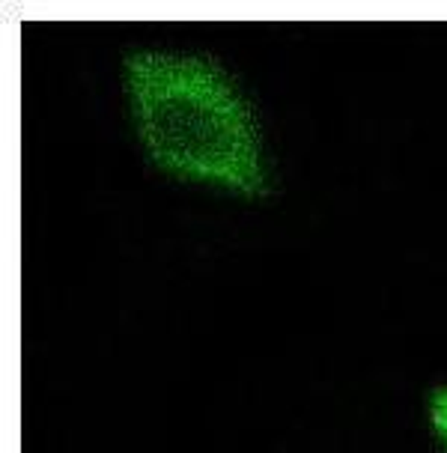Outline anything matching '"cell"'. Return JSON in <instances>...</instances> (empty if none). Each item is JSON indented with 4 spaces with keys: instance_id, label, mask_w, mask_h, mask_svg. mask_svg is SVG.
<instances>
[{
    "instance_id": "1",
    "label": "cell",
    "mask_w": 447,
    "mask_h": 453,
    "mask_svg": "<svg viewBox=\"0 0 447 453\" xmlns=\"http://www.w3.org/2000/svg\"><path fill=\"white\" fill-rule=\"evenodd\" d=\"M126 81L137 134L161 167L248 194L266 188L254 113L215 63L135 51L126 60Z\"/></svg>"
},
{
    "instance_id": "2",
    "label": "cell",
    "mask_w": 447,
    "mask_h": 453,
    "mask_svg": "<svg viewBox=\"0 0 447 453\" xmlns=\"http://www.w3.org/2000/svg\"><path fill=\"white\" fill-rule=\"evenodd\" d=\"M433 424H435L438 435L447 441V388H442L433 400Z\"/></svg>"
}]
</instances>
